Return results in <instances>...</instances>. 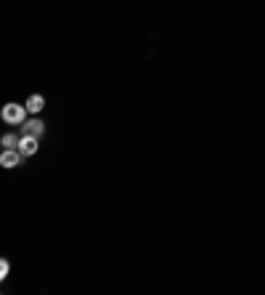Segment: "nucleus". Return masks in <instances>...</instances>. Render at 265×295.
Returning <instances> with one entry per match:
<instances>
[{
  "mask_svg": "<svg viewBox=\"0 0 265 295\" xmlns=\"http://www.w3.org/2000/svg\"><path fill=\"white\" fill-rule=\"evenodd\" d=\"M8 271H11V263H8L6 258H0V282H3V279L8 276Z\"/></svg>",
  "mask_w": 265,
  "mask_h": 295,
  "instance_id": "nucleus-7",
  "label": "nucleus"
},
{
  "mask_svg": "<svg viewBox=\"0 0 265 295\" xmlns=\"http://www.w3.org/2000/svg\"><path fill=\"white\" fill-rule=\"evenodd\" d=\"M16 149H19V154H22V157H32V154L37 152V136H29V133H24V136L19 138Z\"/></svg>",
  "mask_w": 265,
  "mask_h": 295,
  "instance_id": "nucleus-2",
  "label": "nucleus"
},
{
  "mask_svg": "<svg viewBox=\"0 0 265 295\" xmlns=\"http://www.w3.org/2000/svg\"><path fill=\"white\" fill-rule=\"evenodd\" d=\"M16 144H19V138L11 136V133H6L3 138H0V146H3V149H16Z\"/></svg>",
  "mask_w": 265,
  "mask_h": 295,
  "instance_id": "nucleus-6",
  "label": "nucleus"
},
{
  "mask_svg": "<svg viewBox=\"0 0 265 295\" xmlns=\"http://www.w3.org/2000/svg\"><path fill=\"white\" fill-rule=\"evenodd\" d=\"M24 115H27V109H24L22 104H6L3 109H0V117H3L6 122H11V125L24 122Z\"/></svg>",
  "mask_w": 265,
  "mask_h": 295,
  "instance_id": "nucleus-1",
  "label": "nucleus"
},
{
  "mask_svg": "<svg viewBox=\"0 0 265 295\" xmlns=\"http://www.w3.org/2000/svg\"><path fill=\"white\" fill-rule=\"evenodd\" d=\"M43 106H45V99L40 96V93H35V96H29V99H27L24 109H27V112H32V115H37V112H43Z\"/></svg>",
  "mask_w": 265,
  "mask_h": 295,
  "instance_id": "nucleus-4",
  "label": "nucleus"
},
{
  "mask_svg": "<svg viewBox=\"0 0 265 295\" xmlns=\"http://www.w3.org/2000/svg\"><path fill=\"white\" fill-rule=\"evenodd\" d=\"M19 160H22L19 149H3V154H0V165L3 168H16Z\"/></svg>",
  "mask_w": 265,
  "mask_h": 295,
  "instance_id": "nucleus-3",
  "label": "nucleus"
},
{
  "mask_svg": "<svg viewBox=\"0 0 265 295\" xmlns=\"http://www.w3.org/2000/svg\"><path fill=\"white\" fill-rule=\"evenodd\" d=\"M24 133H29V136H37V138H40V136L45 133V125H43L40 120H29L27 125H24Z\"/></svg>",
  "mask_w": 265,
  "mask_h": 295,
  "instance_id": "nucleus-5",
  "label": "nucleus"
}]
</instances>
